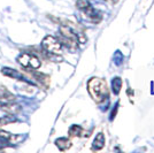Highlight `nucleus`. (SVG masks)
I'll return each mask as SVG.
<instances>
[{
    "instance_id": "nucleus-1",
    "label": "nucleus",
    "mask_w": 154,
    "mask_h": 153,
    "mask_svg": "<svg viewBox=\"0 0 154 153\" xmlns=\"http://www.w3.org/2000/svg\"><path fill=\"white\" fill-rule=\"evenodd\" d=\"M88 90L92 99L98 104L105 101L108 98L107 84H106V81H103L101 78H98V77L91 78L88 83Z\"/></svg>"
},
{
    "instance_id": "nucleus-2",
    "label": "nucleus",
    "mask_w": 154,
    "mask_h": 153,
    "mask_svg": "<svg viewBox=\"0 0 154 153\" xmlns=\"http://www.w3.org/2000/svg\"><path fill=\"white\" fill-rule=\"evenodd\" d=\"M17 62H19L21 66H23L24 68H28V69H38L40 67V60L37 55L32 54L30 52H23L21 53L17 58Z\"/></svg>"
},
{
    "instance_id": "nucleus-3",
    "label": "nucleus",
    "mask_w": 154,
    "mask_h": 153,
    "mask_svg": "<svg viewBox=\"0 0 154 153\" xmlns=\"http://www.w3.org/2000/svg\"><path fill=\"white\" fill-rule=\"evenodd\" d=\"M43 50L47 53H52V54H60L61 50H62V44L58 38L53 37V36H46L43 39Z\"/></svg>"
},
{
    "instance_id": "nucleus-4",
    "label": "nucleus",
    "mask_w": 154,
    "mask_h": 153,
    "mask_svg": "<svg viewBox=\"0 0 154 153\" xmlns=\"http://www.w3.org/2000/svg\"><path fill=\"white\" fill-rule=\"evenodd\" d=\"M83 13L85 14V16L90 20V21H92L93 23H99V22L101 21V19H103V14L100 13L99 11L94 9L92 6H89L88 8H85L83 11Z\"/></svg>"
},
{
    "instance_id": "nucleus-5",
    "label": "nucleus",
    "mask_w": 154,
    "mask_h": 153,
    "mask_svg": "<svg viewBox=\"0 0 154 153\" xmlns=\"http://www.w3.org/2000/svg\"><path fill=\"white\" fill-rule=\"evenodd\" d=\"M15 96L11 93L5 86H0V104H8L15 101Z\"/></svg>"
},
{
    "instance_id": "nucleus-6",
    "label": "nucleus",
    "mask_w": 154,
    "mask_h": 153,
    "mask_svg": "<svg viewBox=\"0 0 154 153\" xmlns=\"http://www.w3.org/2000/svg\"><path fill=\"white\" fill-rule=\"evenodd\" d=\"M1 71H2V74L6 75V76H9V77H12V78H16V80H21V81H26V77L15 69H12V68H2Z\"/></svg>"
},
{
    "instance_id": "nucleus-7",
    "label": "nucleus",
    "mask_w": 154,
    "mask_h": 153,
    "mask_svg": "<svg viewBox=\"0 0 154 153\" xmlns=\"http://www.w3.org/2000/svg\"><path fill=\"white\" fill-rule=\"evenodd\" d=\"M105 146V136H103V133H99V134L96 136V138L93 140V144H92V150H101L103 147Z\"/></svg>"
},
{
    "instance_id": "nucleus-8",
    "label": "nucleus",
    "mask_w": 154,
    "mask_h": 153,
    "mask_svg": "<svg viewBox=\"0 0 154 153\" xmlns=\"http://www.w3.org/2000/svg\"><path fill=\"white\" fill-rule=\"evenodd\" d=\"M33 75V77L36 78V81L38 82L39 84H42L43 86H45V88H47L48 86V83H50V77L47 76V75H45V74H43V73H33L32 74Z\"/></svg>"
},
{
    "instance_id": "nucleus-9",
    "label": "nucleus",
    "mask_w": 154,
    "mask_h": 153,
    "mask_svg": "<svg viewBox=\"0 0 154 153\" xmlns=\"http://www.w3.org/2000/svg\"><path fill=\"white\" fill-rule=\"evenodd\" d=\"M55 145L60 151H66L71 146V142L68 138L62 137V138H59V139L55 140Z\"/></svg>"
},
{
    "instance_id": "nucleus-10",
    "label": "nucleus",
    "mask_w": 154,
    "mask_h": 153,
    "mask_svg": "<svg viewBox=\"0 0 154 153\" xmlns=\"http://www.w3.org/2000/svg\"><path fill=\"white\" fill-rule=\"evenodd\" d=\"M0 138L6 140V142H19L21 139V137H19V136H15V135L4 131V130H0Z\"/></svg>"
},
{
    "instance_id": "nucleus-11",
    "label": "nucleus",
    "mask_w": 154,
    "mask_h": 153,
    "mask_svg": "<svg viewBox=\"0 0 154 153\" xmlns=\"http://www.w3.org/2000/svg\"><path fill=\"white\" fill-rule=\"evenodd\" d=\"M68 134H69V136H71V137H79L81 135L83 134V128L81 127V126L74 124V126H71V127L69 128Z\"/></svg>"
},
{
    "instance_id": "nucleus-12",
    "label": "nucleus",
    "mask_w": 154,
    "mask_h": 153,
    "mask_svg": "<svg viewBox=\"0 0 154 153\" xmlns=\"http://www.w3.org/2000/svg\"><path fill=\"white\" fill-rule=\"evenodd\" d=\"M112 88H113V92L115 95H119L121 91V88H122V80L120 77H115L112 82Z\"/></svg>"
},
{
    "instance_id": "nucleus-13",
    "label": "nucleus",
    "mask_w": 154,
    "mask_h": 153,
    "mask_svg": "<svg viewBox=\"0 0 154 153\" xmlns=\"http://www.w3.org/2000/svg\"><path fill=\"white\" fill-rule=\"evenodd\" d=\"M76 6H77V8H78V9L84 11L85 8H88L89 6H91V4L89 2V0H77Z\"/></svg>"
},
{
    "instance_id": "nucleus-14",
    "label": "nucleus",
    "mask_w": 154,
    "mask_h": 153,
    "mask_svg": "<svg viewBox=\"0 0 154 153\" xmlns=\"http://www.w3.org/2000/svg\"><path fill=\"white\" fill-rule=\"evenodd\" d=\"M110 1H113V2H114V1H116V0H110Z\"/></svg>"
}]
</instances>
